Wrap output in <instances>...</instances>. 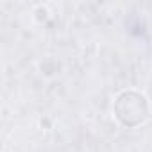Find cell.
<instances>
[{"label": "cell", "instance_id": "6da1fadb", "mask_svg": "<svg viewBox=\"0 0 152 152\" xmlns=\"http://www.w3.org/2000/svg\"><path fill=\"white\" fill-rule=\"evenodd\" d=\"M115 111L118 120L124 125H138L148 116V106L147 99L136 91H124L115 104Z\"/></svg>", "mask_w": 152, "mask_h": 152}]
</instances>
